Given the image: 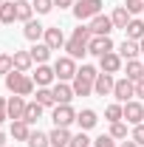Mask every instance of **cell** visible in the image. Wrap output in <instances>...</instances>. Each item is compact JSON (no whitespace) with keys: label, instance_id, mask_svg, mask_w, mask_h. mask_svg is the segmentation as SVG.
<instances>
[{"label":"cell","instance_id":"cell-19","mask_svg":"<svg viewBox=\"0 0 144 147\" xmlns=\"http://www.w3.org/2000/svg\"><path fill=\"white\" fill-rule=\"evenodd\" d=\"M28 54H31V59H34L37 65H45L48 57H51V48H48L45 42H34V45L28 48Z\"/></svg>","mask_w":144,"mask_h":147},{"label":"cell","instance_id":"cell-32","mask_svg":"<svg viewBox=\"0 0 144 147\" xmlns=\"http://www.w3.org/2000/svg\"><path fill=\"white\" fill-rule=\"evenodd\" d=\"M105 116H108V122H124V119H122V116H124V105H122V102L108 105V108H105Z\"/></svg>","mask_w":144,"mask_h":147},{"label":"cell","instance_id":"cell-21","mask_svg":"<svg viewBox=\"0 0 144 147\" xmlns=\"http://www.w3.org/2000/svg\"><path fill=\"white\" fill-rule=\"evenodd\" d=\"M71 88H73V93H76V96H90V93H93V82L76 74V76L71 79Z\"/></svg>","mask_w":144,"mask_h":147},{"label":"cell","instance_id":"cell-29","mask_svg":"<svg viewBox=\"0 0 144 147\" xmlns=\"http://www.w3.org/2000/svg\"><path fill=\"white\" fill-rule=\"evenodd\" d=\"M124 34H127V40H136V42H139V40L144 37V20L133 17V20H130V26L124 28Z\"/></svg>","mask_w":144,"mask_h":147},{"label":"cell","instance_id":"cell-10","mask_svg":"<svg viewBox=\"0 0 144 147\" xmlns=\"http://www.w3.org/2000/svg\"><path fill=\"white\" fill-rule=\"evenodd\" d=\"M122 68H124V59L116 54V51L99 57V71H102V74H119Z\"/></svg>","mask_w":144,"mask_h":147},{"label":"cell","instance_id":"cell-39","mask_svg":"<svg viewBox=\"0 0 144 147\" xmlns=\"http://www.w3.org/2000/svg\"><path fill=\"white\" fill-rule=\"evenodd\" d=\"M130 139H133V142H136L139 147H144V122L133 127V133H130Z\"/></svg>","mask_w":144,"mask_h":147},{"label":"cell","instance_id":"cell-4","mask_svg":"<svg viewBox=\"0 0 144 147\" xmlns=\"http://www.w3.org/2000/svg\"><path fill=\"white\" fill-rule=\"evenodd\" d=\"M76 59H71V57H59L54 62V74H57V82H68V79H73L76 76Z\"/></svg>","mask_w":144,"mask_h":147},{"label":"cell","instance_id":"cell-41","mask_svg":"<svg viewBox=\"0 0 144 147\" xmlns=\"http://www.w3.org/2000/svg\"><path fill=\"white\" fill-rule=\"evenodd\" d=\"M6 102H9V99H3V96H0V125H3V122L9 119V110H6Z\"/></svg>","mask_w":144,"mask_h":147},{"label":"cell","instance_id":"cell-28","mask_svg":"<svg viewBox=\"0 0 144 147\" xmlns=\"http://www.w3.org/2000/svg\"><path fill=\"white\" fill-rule=\"evenodd\" d=\"M40 116H42V105H40V102H28V105H26V116H23V122H28V125H37V122H40Z\"/></svg>","mask_w":144,"mask_h":147},{"label":"cell","instance_id":"cell-6","mask_svg":"<svg viewBox=\"0 0 144 147\" xmlns=\"http://www.w3.org/2000/svg\"><path fill=\"white\" fill-rule=\"evenodd\" d=\"M113 96H116V102H122L127 105L133 96H136V82H130V79H116V85H113Z\"/></svg>","mask_w":144,"mask_h":147},{"label":"cell","instance_id":"cell-2","mask_svg":"<svg viewBox=\"0 0 144 147\" xmlns=\"http://www.w3.org/2000/svg\"><path fill=\"white\" fill-rule=\"evenodd\" d=\"M6 91L17 96H31L34 93V79L26 76L23 71H9L6 74Z\"/></svg>","mask_w":144,"mask_h":147},{"label":"cell","instance_id":"cell-37","mask_svg":"<svg viewBox=\"0 0 144 147\" xmlns=\"http://www.w3.org/2000/svg\"><path fill=\"white\" fill-rule=\"evenodd\" d=\"M76 74H79V76H85V79H90V82H96V76H99V71H96L93 65H82Z\"/></svg>","mask_w":144,"mask_h":147},{"label":"cell","instance_id":"cell-25","mask_svg":"<svg viewBox=\"0 0 144 147\" xmlns=\"http://www.w3.org/2000/svg\"><path fill=\"white\" fill-rule=\"evenodd\" d=\"M116 54L122 57V59H136L141 51H139V42H136V40H124V42L119 45V51H116Z\"/></svg>","mask_w":144,"mask_h":147},{"label":"cell","instance_id":"cell-14","mask_svg":"<svg viewBox=\"0 0 144 147\" xmlns=\"http://www.w3.org/2000/svg\"><path fill=\"white\" fill-rule=\"evenodd\" d=\"M113 85H116L113 74H102L99 71L96 82H93V93H96V96H110V93H113Z\"/></svg>","mask_w":144,"mask_h":147},{"label":"cell","instance_id":"cell-42","mask_svg":"<svg viewBox=\"0 0 144 147\" xmlns=\"http://www.w3.org/2000/svg\"><path fill=\"white\" fill-rule=\"evenodd\" d=\"M136 96H139V99H144V79H139V82H136Z\"/></svg>","mask_w":144,"mask_h":147},{"label":"cell","instance_id":"cell-43","mask_svg":"<svg viewBox=\"0 0 144 147\" xmlns=\"http://www.w3.org/2000/svg\"><path fill=\"white\" fill-rule=\"evenodd\" d=\"M54 6H59V9H68V6H71L73 9V0H54Z\"/></svg>","mask_w":144,"mask_h":147},{"label":"cell","instance_id":"cell-13","mask_svg":"<svg viewBox=\"0 0 144 147\" xmlns=\"http://www.w3.org/2000/svg\"><path fill=\"white\" fill-rule=\"evenodd\" d=\"M26 105H28V102H26V96H17V93H14V96H9V102H6L9 119H11V122L23 119V116H26Z\"/></svg>","mask_w":144,"mask_h":147},{"label":"cell","instance_id":"cell-24","mask_svg":"<svg viewBox=\"0 0 144 147\" xmlns=\"http://www.w3.org/2000/svg\"><path fill=\"white\" fill-rule=\"evenodd\" d=\"M17 20V3L14 0H3V6H0V23H14Z\"/></svg>","mask_w":144,"mask_h":147},{"label":"cell","instance_id":"cell-11","mask_svg":"<svg viewBox=\"0 0 144 147\" xmlns=\"http://www.w3.org/2000/svg\"><path fill=\"white\" fill-rule=\"evenodd\" d=\"M122 119H124L127 125H133V127L141 125V122H144V105L136 102V99H130V102L124 105V116H122Z\"/></svg>","mask_w":144,"mask_h":147},{"label":"cell","instance_id":"cell-26","mask_svg":"<svg viewBox=\"0 0 144 147\" xmlns=\"http://www.w3.org/2000/svg\"><path fill=\"white\" fill-rule=\"evenodd\" d=\"M11 136H14L17 142H28V136H31V125H28V122H23V119L11 122Z\"/></svg>","mask_w":144,"mask_h":147},{"label":"cell","instance_id":"cell-12","mask_svg":"<svg viewBox=\"0 0 144 147\" xmlns=\"http://www.w3.org/2000/svg\"><path fill=\"white\" fill-rule=\"evenodd\" d=\"M42 42H45L51 51L65 48V34H62V28H59V26H48V28H45V37H42Z\"/></svg>","mask_w":144,"mask_h":147},{"label":"cell","instance_id":"cell-18","mask_svg":"<svg viewBox=\"0 0 144 147\" xmlns=\"http://www.w3.org/2000/svg\"><path fill=\"white\" fill-rule=\"evenodd\" d=\"M23 34H26V40H31V42H40L45 37V26H40V20H28L26 28H23Z\"/></svg>","mask_w":144,"mask_h":147},{"label":"cell","instance_id":"cell-34","mask_svg":"<svg viewBox=\"0 0 144 147\" xmlns=\"http://www.w3.org/2000/svg\"><path fill=\"white\" fill-rule=\"evenodd\" d=\"M68 147H90L88 133H85V130H79L76 136H71V144H68Z\"/></svg>","mask_w":144,"mask_h":147},{"label":"cell","instance_id":"cell-23","mask_svg":"<svg viewBox=\"0 0 144 147\" xmlns=\"http://www.w3.org/2000/svg\"><path fill=\"white\" fill-rule=\"evenodd\" d=\"M124 74H127V79H130V82H139V79H144V62H139V59H127Z\"/></svg>","mask_w":144,"mask_h":147},{"label":"cell","instance_id":"cell-40","mask_svg":"<svg viewBox=\"0 0 144 147\" xmlns=\"http://www.w3.org/2000/svg\"><path fill=\"white\" fill-rule=\"evenodd\" d=\"M124 9L130 11V14H141V11H144V0H127Z\"/></svg>","mask_w":144,"mask_h":147},{"label":"cell","instance_id":"cell-46","mask_svg":"<svg viewBox=\"0 0 144 147\" xmlns=\"http://www.w3.org/2000/svg\"><path fill=\"white\" fill-rule=\"evenodd\" d=\"M3 144H6V136H3V133H0V147H3Z\"/></svg>","mask_w":144,"mask_h":147},{"label":"cell","instance_id":"cell-7","mask_svg":"<svg viewBox=\"0 0 144 147\" xmlns=\"http://www.w3.org/2000/svg\"><path fill=\"white\" fill-rule=\"evenodd\" d=\"M90 34L93 37H110V31H113V20L108 17V14H96V17L88 23Z\"/></svg>","mask_w":144,"mask_h":147},{"label":"cell","instance_id":"cell-22","mask_svg":"<svg viewBox=\"0 0 144 147\" xmlns=\"http://www.w3.org/2000/svg\"><path fill=\"white\" fill-rule=\"evenodd\" d=\"M48 139H51V147H68L71 144V133L68 127H54L48 133Z\"/></svg>","mask_w":144,"mask_h":147},{"label":"cell","instance_id":"cell-36","mask_svg":"<svg viewBox=\"0 0 144 147\" xmlns=\"http://www.w3.org/2000/svg\"><path fill=\"white\" fill-rule=\"evenodd\" d=\"M54 9V0H34V11L37 14H48Z\"/></svg>","mask_w":144,"mask_h":147},{"label":"cell","instance_id":"cell-8","mask_svg":"<svg viewBox=\"0 0 144 147\" xmlns=\"http://www.w3.org/2000/svg\"><path fill=\"white\" fill-rule=\"evenodd\" d=\"M31 79H34L37 88H51V85H54V79H57L54 65H37V71L31 74Z\"/></svg>","mask_w":144,"mask_h":147},{"label":"cell","instance_id":"cell-5","mask_svg":"<svg viewBox=\"0 0 144 147\" xmlns=\"http://www.w3.org/2000/svg\"><path fill=\"white\" fill-rule=\"evenodd\" d=\"M54 127H71L76 122V110L71 105H54Z\"/></svg>","mask_w":144,"mask_h":147},{"label":"cell","instance_id":"cell-33","mask_svg":"<svg viewBox=\"0 0 144 147\" xmlns=\"http://www.w3.org/2000/svg\"><path fill=\"white\" fill-rule=\"evenodd\" d=\"M110 136L113 139H127V125L124 122H110Z\"/></svg>","mask_w":144,"mask_h":147},{"label":"cell","instance_id":"cell-30","mask_svg":"<svg viewBox=\"0 0 144 147\" xmlns=\"http://www.w3.org/2000/svg\"><path fill=\"white\" fill-rule=\"evenodd\" d=\"M28 147H51V139H48V133H42V130H31V136H28Z\"/></svg>","mask_w":144,"mask_h":147},{"label":"cell","instance_id":"cell-15","mask_svg":"<svg viewBox=\"0 0 144 147\" xmlns=\"http://www.w3.org/2000/svg\"><path fill=\"white\" fill-rule=\"evenodd\" d=\"M51 91H54V102H57V105H71V99L76 96V93H73V88L68 85V82H57Z\"/></svg>","mask_w":144,"mask_h":147},{"label":"cell","instance_id":"cell-45","mask_svg":"<svg viewBox=\"0 0 144 147\" xmlns=\"http://www.w3.org/2000/svg\"><path fill=\"white\" fill-rule=\"evenodd\" d=\"M139 51H141V54H144V37H141V40H139Z\"/></svg>","mask_w":144,"mask_h":147},{"label":"cell","instance_id":"cell-1","mask_svg":"<svg viewBox=\"0 0 144 147\" xmlns=\"http://www.w3.org/2000/svg\"><path fill=\"white\" fill-rule=\"evenodd\" d=\"M90 28L88 26H79V28H73L71 40L65 42V51H68V57L71 59H82V57L88 54V42H90Z\"/></svg>","mask_w":144,"mask_h":147},{"label":"cell","instance_id":"cell-27","mask_svg":"<svg viewBox=\"0 0 144 147\" xmlns=\"http://www.w3.org/2000/svg\"><path fill=\"white\" fill-rule=\"evenodd\" d=\"M14 3H17V20L20 23L34 20V3H28V0H14Z\"/></svg>","mask_w":144,"mask_h":147},{"label":"cell","instance_id":"cell-38","mask_svg":"<svg viewBox=\"0 0 144 147\" xmlns=\"http://www.w3.org/2000/svg\"><path fill=\"white\" fill-rule=\"evenodd\" d=\"M93 147H116V139H113V136H105V133H102V136H99V139H93Z\"/></svg>","mask_w":144,"mask_h":147},{"label":"cell","instance_id":"cell-16","mask_svg":"<svg viewBox=\"0 0 144 147\" xmlns=\"http://www.w3.org/2000/svg\"><path fill=\"white\" fill-rule=\"evenodd\" d=\"M96 122H99V116H96V110H79L76 113V125H79V130H90V127H96Z\"/></svg>","mask_w":144,"mask_h":147},{"label":"cell","instance_id":"cell-35","mask_svg":"<svg viewBox=\"0 0 144 147\" xmlns=\"http://www.w3.org/2000/svg\"><path fill=\"white\" fill-rule=\"evenodd\" d=\"M9 71H14V59H11V54H0V74L6 76Z\"/></svg>","mask_w":144,"mask_h":147},{"label":"cell","instance_id":"cell-44","mask_svg":"<svg viewBox=\"0 0 144 147\" xmlns=\"http://www.w3.org/2000/svg\"><path fill=\"white\" fill-rule=\"evenodd\" d=\"M122 147H139V144H136L133 139H127V142H122Z\"/></svg>","mask_w":144,"mask_h":147},{"label":"cell","instance_id":"cell-31","mask_svg":"<svg viewBox=\"0 0 144 147\" xmlns=\"http://www.w3.org/2000/svg\"><path fill=\"white\" fill-rule=\"evenodd\" d=\"M37 102L42 105V108H54L57 102H54V91L51 88H37V96H34Z\"/></svg>","mask_w":144,"mask_h":147},{"label":"cell","instance_id":"cell-47","mask_svg":"<svg viewBox=\"0 0 144 147\" xmlns=\"http://www.w3.org/2000/svg\"><path fill=\"white\" fill-rule=\"evenodd\" d=\"M0 6H3V0H0Z\"/></svg>","mask_w":144,"mask_h":147},{"label":"cell","instance_id":"cell-20","mask_svg":"<svg viewBox=\"0 0 144 147\" xmlns=\"http://www.w3.org/2000/svg\"><path fill=\"white\" fill-rule=\"evenodd\" d=\"M11 59H14V71H23V74H28V71H31V65H34V59H31L28 51H14Z\"/></svg>","mask_w":144,"mask_h":147},{"label":"cell","instance_id":"cell-9","mask_svg":"<svg viewBox=\"0 0 144 147\" xmlns=\"http://www.w3.org/2000/svg\"><path fill=\"white\" fill-rule=\"evenodd\" d=\"M110 51H116V45H113V40H110V37H90L88 54H93V57H105V54H110Z\"/></svg>","mask_w":144,"mask_h":147},{"label":"cell","instance_id":"cell-3","mask_svg":"<svg viewBox=\"0 0 144 147\" xmlns=\"http://www.w3.org/2000/svg\"><path fill=\"white\" fill-rule=\"evenodd\" d=\"M96 14H102V0H76L73 3V17L79 20H93Z\"/></svg>","mask_w":144,"mask_h":147},{"label":"cell","instance_id":"cell-17","mask_svg":"<svg viewBox=\"0 0 144 147\" xmlns=\"http://www.w3.org/2000/svg\"><path fill=\"white\" fill-rule=\"evenodd\" d=\"M110 20H113V28H122V31H124L127 26H130V20H133V14L127 11L124 6H116L113 14H110Z\"/></svg>","mask_w":144,"mask_h":147}]
</instances>
